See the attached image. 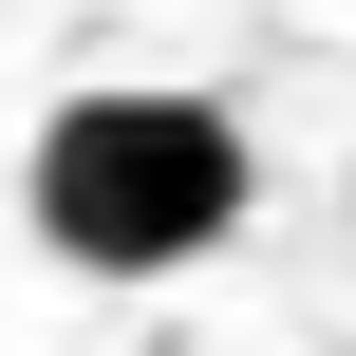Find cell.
I'll use <instances>...</instances> for the list:
<instances>
[{
	"label": "cell",
	"instance_id": "cell-1",
	"mask_svg": "<svg viewBox=\"0 0 356 356\" xmlns=\"http://www.w3.org/2000/svg\"><path fill=\"white\" fill-rule=\"evenodd\" d=\"M19 207H38V244H56L75 282H188L207 244H244L263 150H244V113H207V94H169V75H94V94H56Z\"/></svg>",
	"mask_w": 356,
	"mask_h": 356
}]
</instances>
